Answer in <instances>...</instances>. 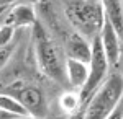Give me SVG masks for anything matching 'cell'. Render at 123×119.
<instances>
[{
	"label": "cell",
	"instance_id": "obj_1",
	"mask_svg": "<svg viewBox=\"0 0 123 119\" xmlns=\"http://www.w3.org/2000/svg\"><path fill=\"white\" fill-rule=\"evenodd\" d=\"M66 16L80 34L90 41L100 34L105 23V10L100 0H69Z\"/></svg>",
	"mask_w": 123,
	"mask_h": 119
},
{
	"label": "cell",
	"instance_id": "obj_2",
	"mask_svg": "<svg viewBox=\"0 0 123 119\" xmlns=\"http://www.w3.org/2000/svg\"><path fill=\"white\" fill-rule=\"evenodd\" d=\"M31 28H33L31 39H33L35 55H36L39 70L48 78H51L54 82H62L66 78V69H64V64L59 59L54 41L51 39V36L48 34V31L39 21H36Z\"/></svg>",
	"mask_w": 123,
	"mask_h": 119
},
{
	"label": "cell",
	"instance_id": "obj_3",
	"mask_svg": "<svg viewBox=\"0 0 123 119\" xmlns=\"http://www.w3.org/2000/svg\"><path fill=\"white\" fill-rule=\"evenodd\" d=\"M123 100V75L112 73L84 106L85 119H107Z\"/></svg>",
	"mask_w": 123,
	"mask_h": 119
},
{
	"label": "cell",
	"instance_id": "obj_4",
	"mask_svg": "<svg viewBox=\"0 0 123 119\" xmlns=\"http://www.w3.org/2000/svg\"><path fill=\"white\" fill-rule=\"evenodd\" d=\"M108 67H110V64H108L107 54H105L102 41H100V34H98L92 39V55H90V62H89V69H90L89 78L80 90L84 106L90 100V96L102 87V83L108 78Z\"/></svg>",
	"mask_w": 123,
	"mask_h": 119
},
{
	"label": "cell",
	"instance_id": "obj_5",
	"mask_svg": "<svg viewBox=\"0 0 123 119\" xmlns=\"http://www.w3.org/2000/svg\"><path fill=\"white\" fill-rule=\"evenodd\" d=\"M15 96L18 98V101L26 108V111L30 113V116L43 119V116L48 113V104L46 98L43 92L36 88V87H21L17 90Z\"/></svg>",
	"mask_w": 123,
	"mask_h": 119
},
{
	"label": "cell",
	"instance_id": "obj_6",
	"mask_svg": "<svg viewBox=\"0 0 123 119\" xmlns=\"http://www.w3.org/2000/svg\"><path fill=\"white\" fill-rule=\"evenodd\" d=\"M120 38L122 36L118 34V31L112 25V21L108 18H105V23L102 26V31H100V41H102V46H104V51L107 54L110 65H117L120 62V55H122Z\"/></svg>",
	"mask_w": 123,
	"mask_h": 119
},
{
	"label": "cell",
	"instance_id": "obj_7",
	"mask_svg": "<svg viewBox=\"0 0 123 119\" xmlns=\"http://www.w3.org/2000/svg\"><path fill=\"white\" fill-rule=\"evenodd\" d=\"M5 21L13 25L15 28H26V26H33L38 21V18H36L35 7L31 3L17 2L5 13Z\"/></svg>",
	"mask_w": 123,
	"mask_h": 119
},
{
	"label": "cell",
	"instance_id": "obj_8",
	"mask_svg": "<svg viewBox=\"0 0 123 119\" xmlns=\"http://www.w3.org/2000/svg\"><path fill=\"white\" fill-rule=\"evenodd\" d=\"M66 52L67 57H74L84 62H90V55H92V41L84 34H80L79 31L69 33L66 39Z\"/></svg>",
	"mask_w": 123,
	"mask_h": 119
},
{
	"label": "cell",
	"instance_id": "obj_9",
	"mask_svg": "<svg viewBox=\"0 0 123 119\" xmlns=\"http://www.w3.org/2000/svg\"><path fill=\"white\" fill-rule=\"evenodd\" d=\"M64 69H66V80L69 85L72 87V90H82L85 85L87 78H89V62L79 60L74 57H67L64 62Z\"/></svg>",
	"mask_w": 123,
	"mask_h": 119
},
{
	"label": "cell",
	"instance_id": "obj_10",
	"mask_svg": "<svg viewBox=\"0 0 123 119\" xmlns=\"http://www.w3.org/2000/svg\"><path fill=\"white\" fill-rule=\"evenodd\" d=\"M105 10V16L117 28L118 34L123 38V0H100Z\"/></svg>",
	"mask_w": 123,
	"mask_h": 119
},
{
	"label": "cell",
	"instance_id": "obj_11",
	"mask_svg": "<svg viewBox=\"0 0 123 119\" xmlns=\"http://www.w3.org/2000/svg\"><path fill=\"white\" fill-rule=\"evenodd\" d=\"M59 108L64 111L66 114H72L77 113L79 109L84 108V103H82V96L79 90H69L64 92L59 96Z\"/></svg>",
	"mask_w": 123,
	"mask_h": 119
},
{
	"label": "cell",
	"instance_id": "obj_12",
	"mask_svg": "<svg viewBox=\"0 0 123 119\" xmlns=\"http://www.w3.org/2000/svg\"><path fill=\"white\" fill-rule=\"evenodd\" d=\"M0 109L7 111L12 116H30V113L18 101V98L8 93H0Z\"/></svg>",
	"mask_w": 123,
	"mask_h": 119
},
{
	"label": "cell",
	"instance_id": "obj_13",
	"mask_svg": "<svg viewBox=\"0 0 123 119\" xmlns=\"http://www.w3.org/2000/svg\"><path fill=\"white\" fill-rule=\"evenodd\" d=\"M15 29H17V28L13 26V25L7 23L5 20L2 21V25H0V46L12 44V39L15 36Z\"/></svg>",
	"mask_w": 123,
	"mask_h": 119
},
{
	"label": "cell",
	"instance_id": "obj_14",
	"mask_svg": "<svg viewBox=\"0 0 123 119\" xmlns=\"http://www.w3.org/2000/svg\"><path fill=\"white\" fill-rule=\"evenodd\" d=\"M15 51V46L13 44H7V46H0V70L7 65L10 59H12V54Z\"/></svg>",
	"mask_w": 123,
	"mask_h": 119
},
{
	"label": "cell",
	"instance_id": "obj_15",
	"mask_svg": "<svg viewBox=\"0 0 123 119\" xmlns=\"http://www.w3.org/2000/svg\"><path fill=\"white\" fill-rule=\"evenodd\" d=\"M123 118V100L120 101V104H118V108L112 113V116H108L107 119H122Z\"/></svg>",
	"mask_w": 123,
	"mask_h": 119
},
{
	"label": "cell",
	"instance_id": "obj_16",
	"mask_svg": "<svg viewBox=\"0 0 123 119\" xmlns=\"http://www.w3.org/2000/svg\"><path fill=\"white\" fill-rule=\"evenodd\" d=\"M67 119H85V109H79L77 113H72V114H69V118Z\"/></svg>",
	"mask_w": 123,
	"mask_h": 119
},
{
	"label": "cell",
	"instance_id": "obj_17",
	"mask_svg": "<svg viewBox=\"0 0 123 119\" xmlns=\"http://www.w3.org/2000/svg\"><path fill=\"white\" fill-rule=\"evenodd\" d=\"M17 2H18V0H0V7H7V8H10V7H13Z\"/></svg>",
	"mask_w": 123,
	"mask_h": 119
},
{
	"label": "cell",
	"instance_id": "obj_18",
	"mask_svg": "<svg viewBox=\"0 0 123 119\" xmlns=\"http://www.w3.org/2000/svg\"><path fill=\"white\" fill-rule=\"evenodd\" d=\"M10 118H13V116H12V114H8L7 111L0 109V119H10Z\"/></svg>",
	"mask_w": 123,
	"mask_h": 119
},
{
	"label": "cell",
	"instance_id": "obj_19",
	"mask_svg": "<svg viewBox=\"0 0 123 119\" xmlns=\"http://www.w3.org/2000/svg\"><path fill=\"white\" fill-rule=\"evenodd\" d=\"M10 119H39V118H35V116H13Z\"/></svg>",
	"mask_w": 123,
	"mask_h": 119
},
{
	"label": "cell",
	"instance_id": "obj_20",
	"mask_svg": "<svg viewBox=\"0 0 123 119\" xmlns=\"http://www.w3.org/2000/svg\"><path fill=\"white\" fill-rule=\"evenodd\" d=\"M18 2H23V3H31V5H35L38 0H18Z\"/></svg>",
	"mask_w": 123,
	"mask_h": 119
},
{
	"label": "cell",
	"instance_id": "obj_21",
	"mask_svg": "<svg viewBox=\"0 0 123 119\" xmlns=\"http://www.w3.org/2000/svg\"><path fill=\"white\" fill-rule=\"evenodd\" d=\"M3 20H5V15H3V16H0V25H2V21H3Z\"/></svg>",
	"mask_w": 123,
	"mask_h": 119
},
{
	"label": "cell",
	"instance_id": "obj_22",
	"mask_svg": "<svg viewBox=\"0 0 123 119\" xmlns=\"http://www.w3.org/2000/svg\"><path fill=\"white\" fill-rule=\"evenodd\" d=\"M2 88H3V85H2V83H0V92H2Z\"/></svg>",
	"mask_w": 123,
	"mask_h": 119
},
{
	"label": "cell",
	"instance_id": "obj_23",
	"mask_svg": "<svg viewBox=\"0 0 123 119\" xmlns=\"http://www.w3.org/2000/svg\"><path fill=\"white\" fill-rule=\"evenodd\" d=\"M122 75H123V65H122Z\"/></svg>",
	"mask_w": 123,
	"mask_h": 119
}]
</instances>
